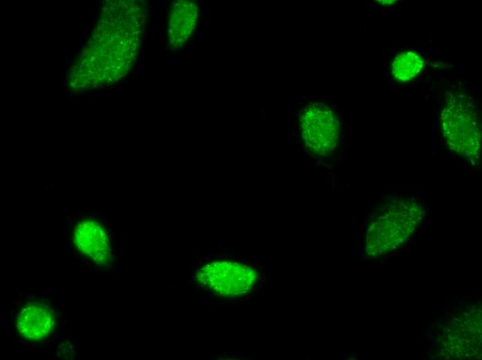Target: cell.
<instances>
[{
    "mask_svg": "<svg viewBox=\"0 0 482 360\" xmlns=\"http://www.w3.org/2000/svg\"><path fill=\"white\" fill-rule=\"evenodd\" d=\"M441 132L449 148L474 161L481 154V123L473 102L457 92L451 93L440 116Z\"/></svg>",
    "mask_w": 482,
    "mask_h": 360,
    "instance_id": "1",
    "label": "cell"
},
{
    "mask_svg": "<svg viewBox=\"0 0 482 360\" xmlns=\"http://www.w3.org/2000/svg\"><path fill=\"white\" fill-rule=\"evenodd\" d=\"M72 241L77 251L95 264H105L111 259L108 233L97 220L77 221L72 231Z\"/></svg>",
    "mask_w": 482,
    "mask_h": 360,
    "instance_id": "4",
    "label": "cell"
},
{
    "mask_svg": "<svg viewBox=\"0 0 482 360\" xmlns=\"http://www.w3.org/2000/svg\"><path fill=\"white\" fill-rule=\"evenodd\" d=\"M424 66L423 57L418 53L405 51L398 53L392 62L393 77L401 82L416 78Z\"/></svg>",
    "mask_w": 482,
    "mask_h": 360,
    "instance_id": "6",
    "label": "cell"
},
{
    "mask_svg": "<svg viewBox=\"0 0 482 360\" xmlns=\"http://www.w3.org/2000/svg\"><path fill=\"white\" fill-rule=\"evenodd\" d=\"M299 123L302 136L313 152L325 156L334 150L339 136V123L327 105L312 104L301 113Z\"/></svg>",
    "mask_w": 482,
    "mask_h": 360,
    "instance_id": "3",
    "label": "cell"
},
{
    "mask_svg": "<svg viewBox=\"0 0 482 360\" xmlns=\"http://www.w3.org/2000/svg\"><path fill=\"white\" fill-rule=\"evenodd\" d=\"M257 279L251 267L235 262H213L202 267L197 280L202 285L224 297L242 296L251 291Z\"/></svg>",
    "mask_w": 482,
    "mask_h": 360,
    "instance_id": "2",
    "label": "cell"
},
{
    "mask_svg": "<svg viewBox=\"0 0 482 360\" xmlns=\"http://www.w3.org/2000/svg\"><path fill=\"white\" fill-rule=\"evenodd\" d=\"M380 2H383L384 4H385V3H386V4H387V3H388V4H391V3H392L393 2H394V1H380Z\"/></svg>",
    "mask_w": 482,
    "mask_h": 360,
    "instance_id": "7",
    "label": "cell"
},
{
    "mask_svg": "<svg viewBox=\"0 0 482 360\" xmlns=\"http://www.w3.org/2000/svg\"><path fill=\"white\" fill-rule=\"evenodd\" d=\"M56 325L53 309L39 301H29L22 305L16 317L19 334L28 340L39 341L48 336Z\"/></svg>",
    "mask_w": 482,
    "mask_h": 360,
    "instance_id": "5",
    "label": "cell"
}]
</instances>
